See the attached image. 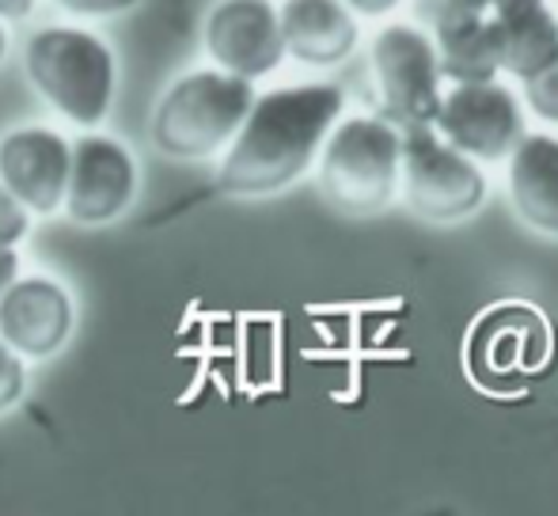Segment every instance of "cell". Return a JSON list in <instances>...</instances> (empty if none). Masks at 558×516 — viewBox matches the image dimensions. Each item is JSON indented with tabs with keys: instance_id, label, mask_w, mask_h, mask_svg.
I'll return each instance as SVG.
<instances>
[{
	"instance_id": "1",
	"label": "cell",
	"mask_w": 558,
	"mask_h": 516,
	"mask_svg": "<svg viewBox=\"0 0 558 516\" xmlns=\"http://www.w3.org/2000/svg\"><path fill=\"white\" fill-rule=\"evenodd\" d=\"M342 103L345 99L335 84H293L255 96L217 171L221 191L258 198L296 183L316 163L327 133L342 119Z\"/></svg>"
},
{
	"instance_id": "2",
	"label": "cell",
	"mask_w": 558,
	"mask_h": 516,
	"mask_svg": "<svg viewBox=\"0 0 558 516\" xmlns=\"http://www.w3.org/2000/svg\"><path fill=\"white\" fill-rule=\"evenodd\" d=\"M27 76L73 126L96 130L114 103V53L84 27H43L23 50Z\"/></svg>"
},
{
	"instance_id": "3",
	"label": "cell",
	"mask_w": 558,
	"mask_h": 516,
	"mask_svg": "<svg viewBox=\"0 0 558 516\" xmlns=\"http://www.w3.org/2000/svg\"><path fill=\"white\" fill-rule=\"evenodd\" d=\"M255 96V81H243L225 69L186 73L156 103L148 137L171 160H206L235 137Z\"/></svg>"
},
{
	"instance_id": "4",
	"label": "cell",
	"mask_w": 558,
	"mask_h": 516,
	"mask_svg": "<svg viewBox=\"0 0 558 516\" xmlns=\"http://www.w3.org/2000/svg\"><path fill=\"white\" fill-rule=\"evenodd\" d=\"M319 191L342 213H376L399 194V130L388 119L335 122L319 148Z\"/></svg>"
},
{
	"instance_id": "5",
	"label": "cell",
	"mask_w": 558,
	"mask_h": 516,
	"mask_svg": "<svg viewBox=\"0 0 558 516\" xmlns=\"http://www.w3.org/2000/svg\"><path fill=\"white\" fill-rule=\"evenodd\" d=\"M399 194L418 217L452 224L486 201V175L434 126H407L399 130Z\"/></svg>"
},
{
	"instance_id": "6",
	"label": "cell",
	"mask_w": 558,
	"mask_h": 516,
	"mask_svg": "<svg viewBox=\"0 0 558 516\" xmlns=\"http://www.w3.org/2000/svg\"><path fill=\"white\" fill-rule=\"evenodd\" d=\"M373 73L380 88L384 119L396 130L429 126L441 103V69L434 38L411 23H391L373 42Z\"/></svg>"
},
{
	"instance_id": "7",
	"label": "cell",
	"mask_w": 558,
	"mask_h": 516,
	"mask_svg": "<svg viewBox=\"0 0 558 516\" xmlns=\"http://www.w3.org/2000/svg\"><path fill=\"white\" fill-rule=\"evenodd\" d=\"M429 126L471 160H501L524 137V114L513 91H506L498 81H475L441 91Z\"/></svg>"
},
{
	"instance_id": "8",
	"label": "cell",
	"mask_w": 558,
	"mask_h": 516,
	"mask_svg": "<svg viewBox=\"0 0 558 516\" xmlns=\"http://www.w3.org/2000/svg\"><path fill=\"white\" fill-rule=\"evenodd\" d=\"M137 194V160L114 137L84 133L73 145L65 183V213L76 224H111Z\"/></svg>"
},
{
	"instance_id": "9",
	"label": "cell",
	"mask_w": 558,
	"mask_h": 516,
	"mask_svg": "<svg viewBox=\"0 0 558 516\" xmlns=\"http://www.w3.org/2000/svg\"><path fill=\"white\" fill-rule=\"evenodd\" d=\"M206 50L217 69L243 81L274 73L286 61L278 8L270 0H221L206 20Z\"/></svg>"
},
{
	"instance_id": "10",
	"label": "cell",
	"mask_w": 558,
	"mask_h": 516,
	"mask_svg": "<svg viewBox=\"0 0 558 516\" xmlns=\"http://www.w3.org/2000/svg\"><path fill=\"white\" fill-rule=\"evenodd\" d=\"M73 296L50 278H15L0 293V339L20 357L43 361L73 339Z\"/></svg>"
},
{
	"instance_id": "11",
	"label": "cell",
	"mask_w": 558,
	"mask_h": 516,
	"mask_svg": "<svg viewBox=\"0 0 558 516\" xmlns=\"http://www.w3.org/2000/svg\"><path fill=\"white\" fill-rule=\"evenodd\" d=\"M73 145L46 126L12 130L0 140V183L35 217H50L65 201Z\"/></svg>"
},
{
	"instance_id": "12",
	"label": "cell",
	"mask_w": 558,
	"mask_h": 516,
	"mask_svg": "<svg viewBox=\"0 0 558 516\" xmlns=\"http://www.w3.org/2000/svg\"><path fill=\"white\" fill-rule=\"evenodd\" d=\"M278 23L286 53L312 69H331L357 46V20L342 0H286Z\"/></svg>"
},
{
	"instance_id": "13",
	"label": "cell",
	"mask_w": 558,
	"mask_h": 516,
	"mask_svg": "<svg viewBox=\"0 0 558 516\" xmlns=\"http://www.w3.org/2000/svg\"><path fill=\"white\" fill-rule=\"evenodd\" d=\"M486 35H490L498 73H509L517 81H529L558 58V20L544 8V0L490 12Z\"/></svg>"
},
{
	"instance_id": "14",
	"label": "cell",
	"mask_w": 558,
	"mask_h": 516,
	"mask_svg": "<svg viewBox=\"0 0 558 516\" xmlns=\"http://www.w3.org/2000/svg\"><path fill=\"white\" fill-rule=\"evenodd\" d=\"M509 198L524 224L558 239V137L524 133L509 152Z\"/></svg>"
},
{
	"instance_id": "15",
	"label": "cell",
	"mask_w": 558,
	"mask_h": 516,
	"mask_svg": "<svg viewBox=\"0 0 558 516\" xmlns=\"http://www.w3.org/2000/svg\"><path fill=\"white\" fill-rule=\"evenodd\" d=\"M434 53L441 81L452 84H475L494 81L498 76V61L490 50V35H486V15H468V20L445 23L434 30Z\"/></svg>"
},
{
	"instance_id": "16",
	"label": "cell",
	"mask_w": 558,
	"mask_h": 516,
	"mask_svg": "<svg viewBox=\"0 0 558 516\" xmlns=\"http://www.w3.org/2000/svg\"><path fill=\"white\" fill-rule=\"evenodd\" d=\"M521 84H524V103H529V111L536 114L539 122L558 126V58Z\"/></svg>"
},
{
	"instance_id": "17",
	"label": "cell",
	"mask_w": 558,
	"mask_h": 516,
	"mask_svg": "<svg viewBox=\"0 0 558 516\" xmlns=\"http://www.w3.org/2000/svg\"><path fill=\"white\" fill-rule=\"evenodd\" d=\"M23 388H27V369H23V357L0 339V414L12 410L20 403Z\"/></svg>"
},
{
	"instance_id": "18",
	"label": "cell",
	"mask_w": 558,
	"mask_h": 516,
	"mask_svg": "<svg viewBox=\"0 0 558 516\" xmlns=\"http://www.w3.org/2000/svg\"><path fill=\"white\" fill-rule=\"evenodd\" d=\"M468 15H483L475 0H418V23L426 27V35L441 30L445 23L468 20Z\"/></svg>"
},
{
	"instance_id": "19",
	"label": "cell",
	"mask_w": 558,
	"mask_h": 516,
	"mask_svg": "<svg viewBox=\"0 0 558 516\" xmlns=\"http://www.w3.org/2000/svg\"><path fill=\"white\" fill-rule=\"evenodd\" d=\"M27 229H31V209L0 183V244L15 247L23 236H27Z\"/></svg>"
},
{
	"instance_id": "20",
	"label": "cell",
	"mask_w": 558,
	"mask_h": 516,
	"mask_svg": "<svg viewBox=\"0 0 558 516\" xmlns=\"http://www.w3.org/2000/svg\"><path fill=\"white\" fill-rule=\"evenodd\" d=\"M53 4H61L73 15H96V20H104V15L130 12V8H137L141 0H53Z\"/></svg>"
},
{
	"instance_id": "21",
	"label": "cell",
	"mask_w": 558,
	"mask_h": 516,
	"mask_svg": "<svg viewBox=\"0 0 558 516\" xmlns=\"http://www.w3.org/2000/svg\"><path fill=\"white\" fill-rule=\"evenodd\" d=\"M345 8H350V12H357V15H388V12H396L399 4H403V0H342Z\"/></svg>"
},
{
	"instance_id": "22",
	"label": "cell",
	"mask_w": 558,
	"mask_h": 516,
	"mask_svg": "<svg viewBox=\"0 0 558 516\" xmlns=\"http://www.w3.org/2000/svg\"><path fill=\"white\" fill-rule=\"evenodd\" d=\"M15 278H20V255H15V247L0 244V293H4Z\"/></svg>"
},
{
	"instance_id": "23",
	"label": "cell",
	"mask_w": 558,
	"mask_h": 516,
	"mask_svg": "<svg viewBox=\"0 0 558 516\" xmlns=\"http://www.w3.org/2000/svg\"><path fill=\"white\" fill-rule=\"evenodd\" d=\"M35 12V0H0V20H23Z\"/></svg>"
},
{
	"instance_id": "24",
	"label": "cell",
	"mask_w": 558,
	"mask_h": 516,
	"mask_svg": "<svg viewBox=\"0 0 558 516\" xmlns=\"http://www.w3.org/2000/svg\"><path fill=\"white\" fill-rule=\"evenodd\" d=\"M517 4H536V0H475V8H478L483 15L501 12V8H517Z\"/></svg>"
},
{
	"instance_id": "25",
	"label": "cell",
	"mask_w": 558,
	"mask_h": 516,
	"mask_svg": "<svg viewBox=\"0 0 558 516\" xmlns=\"http://www.w3.org/2000/svg\"><path fill=\"white\" fill-rule=\"evenodd\" d=\"M4 53H8V30H4V23H0V61H4Z\"/></svg>"
},
{
	"instance_id": "26",
	"label": "cell",
	"mask_w": 558,
	"mask_h": 516,
	"mask_svg": "<svg viewBox=\"0 0 558 516\" xmlns=\"http://www.w3.org/2000/svg\"><path fill=\"white\" fill-rule=\"evenodd\" d=\"M555 20H558V12H555Z\"/></svg>"
}]
</instances>
